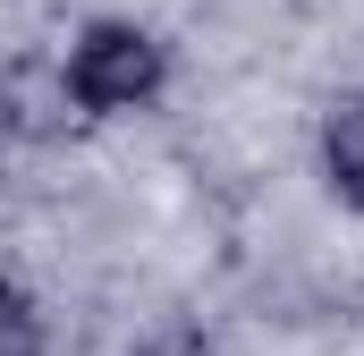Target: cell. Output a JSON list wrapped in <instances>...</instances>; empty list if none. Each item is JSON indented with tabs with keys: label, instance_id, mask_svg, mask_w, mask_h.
I'll return each instance as SVG.
<instances>
[{
	"label": "cell",
	"instance_id": "obj_1",
	"mask_svg": "<svg viewBox=\"0 0 364 356\" xmlns=\"http://www.w3.org/2000/svg\"><path fill=\"white\" fill-rule=\"evenodd\" d=\"M161 77H170V60L144 26H85L68 51V93L85 110H144L161 93Z\"/></svg>",
	"mask_w": 364,
	"mask_h": 356
},
{
	"label": "cell",
	"instance_id": "obj_2",
	"mask_svg": "<svg viewBox=\"0 0 364 356\" xmlns=\"http://www.w3.org/2000/svg\"><path fill=\"white\" fill-rule=\"evenodd\" d=\"M322 162H331V187L364 204V102H348L339 119H331V136H322Z\"/></svg>",
	"mask_w": 364,
	"mask_h": 356
}]
</instances>
